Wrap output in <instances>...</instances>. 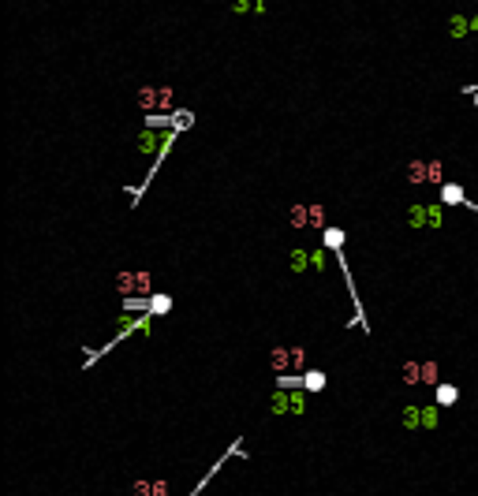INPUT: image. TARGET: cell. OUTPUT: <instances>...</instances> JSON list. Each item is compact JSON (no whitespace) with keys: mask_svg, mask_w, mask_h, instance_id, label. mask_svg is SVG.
Segmentation results:
<instances>
[{"mask_svg":"<svg viewBox=\"0 0 478 496\" xmlns=\"http://www.w3.org/2000/svg\"><path fill=\"white\" fill-rule=\"evenodd\" d=\"M303 362H307V351L299 343H284V347H273L269 351V366L277 377H299Z\"/></svg>","mask_w":478,"mask_h":496,"instance_id":"1","label":"cell"},{"mask_svg":"<svg viewBox=\"0 0 478 496\" xmlns=\"http://www.w3.org/2000/svg\"><path fill=\"white\" fill-rule=\"evenodd\" d=\"M403 180L408 183H430V187H438L441 183V160H411L408 168H403Z\"/></svg>","mask_w":478,"mask_h":496,"instance_id":"2","label":"cell"},{"mask_svg":"<svg viewBox=\"0 0 478 496\" xmlns=\"http://www.w3.org/2000/svg\"><path fill=\"white\" fill-rule=\"evenodd\" d=\"M172 97H176V94H172L168 86H142V90H138V105L146 112H168Z\"/></svg>","mask_w":478,"mask_h":496,"instance_id":"3","label":"cell"},{"mask_svg":"<svg viewBox=\"0 0 478 496\" xmlns=\"http://www.w3.org/2000/svg\"><path fill=\"white\" fill-rule=\"evenodd\" d=\"M116 291L127 299H135V295L150 299V272H120L116 276Z\"/></svg>","mask_w":478,"mask_h":496,"instance_id":"4","label":"cell"},{"mask_svg":"<svg viewBox=\"0 0 478 496\" xmlns=\"http://www.w3.org/2000/svg\"><path fill=\"white\" fill-rule=\"evenodd\" d=\"M269 411L273 414H303L307 411V403H303V396L299 392H273V403H269Z\"/></svg>","mask_w":478,"mask_h":496,"instance_id":"5","label":"cell"},{"mask_svg":"<svg viewBox=\"0 0 478 496\" xmlns=\"http://www.w3.org/2000/svg\"><path fill=\"white\" fill-rule=\"evenodd\" d=\"M299 388L303 392H322L325 388V373L322 370H307V373L299 377Z\"/></svg>","mask_w":478,"mask_h":496,"instance_id":"6","label":"cell"},{"mask_svg":"<svg viewBox=\"0 0 478 496\" xmlns=\"http://www.w3.org/2000/svg\"><path fill=\"white\" fill-rule=\"evenodd\" d=\"M165 142H168V135H165V138H157L153 131H142L138 150H142V153H157V150H165Z\"/></svg>","mask_w":478,"mask_h":496,"instance_id":"7","label":"cell"},{"mask_svg":"<svg viewBox=\"0 0 478 496\" xmlns=\"http://www.w3.org/2000/svg\"><path fill=\"white\" fill-rule=\"evenodd\" d=\"M403 426H408V429L426 426V407H408V411H403Z\"/></svg>","mask_w":478,"mask_h":496,"instance_id":"8","label":"cell"},{"mask_svg":"<svg viewBox=\"0 0 478 496\" xmlns=\"http://www.w3.org/2000/svg\"><path fill=\"white\" fill-rule=\"evenodd\" d=\"M433 396H438L441 407H452V403L460 399V388H456V385H438V388H433Z\"/></svg>","mask_w":478,"mask_h":496,"instance_id":"9","label":"cell"},{"mask_svg":"<svg viewBox=\"0 0 478 496\" xmlns=\"http://www.w3.org/2000/svg\"><path fill=\"white\" fill-rule=\"evenodd\" d=\"M288 216H292V228H310V206H292L288 209Z\"/></svg>","mask_w":478,"mask_h":496,"instance_id":"10","label":"cell"},{"mask_svg":"<svg viewBox=\"0 0 478 496\" xmlns=\"http://www.w3.org/2000/svg\"><path fill=\"white\" fill-rule=\"evenodd\" d=\"M403 385H423V362H403Z\"/></svg>","mask_w":478,"mask_h":496,"instance_id":"11","label":"cell"},{"mask_svg":"<svg viewBox=\"0 0 478 496\" xmlns=\"http://www.w3.org/2000/svg\"><path fill=\"white\" fill-rule=\"evenodd\" d=\"M408 224H411V228H426V224H430V209H426V206H411V209H408Z\"/></svg>","mask_w":478,"mask_h":496,"instance_id":"12","label":"cell"},{"mask_svg":"<svg viewBox=\"0 0 478 496\" xmlns=\"http://www.w3.org/2000/svg\"><path fill=\"white\" fill-rule=\"evenodd\" d=\"M423 385H433V388L441 385V366L438 362H423Z\"/></svg>","mask_w":478,"mask_h":496,"instance_id":"13","label":"cell"},{"mask_svg":"<svg viewBox=\"0 0 478 496\" xmlns=\"http://www.w3.org/2000/svg\"><path fill=\"white\" fill-rule=\"evenodd\" d=\"M146 306H150V314H168L172 310V299L168 295H150Z\"/></svg>","mask_w":478,"mask_h":496,"instance_id":"14","label":"cell"},{"mask_svg":"<svg viewBox=\"0 0 478 496\" xmlns=\"http://www.w3.org/2000/svg\"><path fill=\"white\" fill-rule=\"evenodd\" d=\"M325 216H329L325 206H317V202H314V206H310V228H322V231H325V228H329Z\"/></svg>","mask_w":478,"mask_h":496,"instance_id":"15","label":"cell"},{"mask_svg":"<svg viewBox=\"0 0 478 496\" xmlns=\"http://www.w3.org/2000/svg\"><path fill=\"white\" fill-rule=\"evenodd\" d=\"M307 265H314V258H307L303 250H292V269H295V272H303Z\"/></svg>","mask_w":478,"mask_h":496,"instance_id":"16","label":"cell"},{"mask_svg":"<svg viewBox=\"0 0 478 496\" xmlns=\"http://www.w3.org/2000/svg\"><path fill=\"white\" fill-rule=\"evenodd\" d=\"M232 8H236V11H262V0H232Z\"/></svg>","mask_w":478,"mask_h":496,"instance_id":"17","label":"cell"},{"mask_svg":"<svg viewBox=\"0 0 478 496\" xmlns=\"http://www.w3.org/2000/svg\"><path fill=\"white\" fill-rule=\"evenodd\" d=\"M467 26H471L467 19H463V16H456V19H452V38H463V34H467Z\"/></svg>","mask_w":478,"mask_h":496,"instance_id":"18","label":"cell"},{"mask_svg":"<svg viewBox=\"0 0 478 496\" xmlns=\"http://www.w3.org/2000/svg\"><path fill=\"white\" fill-rule=\"evenodd\" d=\"M426 209H430V228H438L441 224V209L438 206H426Z\"/></svg>","mask_w":478,"mask_h":496,"instance_id":"19","label":"cell"},{"mask_svg":"<svg viewBox=\"0 0 478 496\" xmlns=\"http://www.w3.org/2000/svg\"><path fill=\"white\" fill-rule=\"evenodd\" d=\"M153 496H168V481H153Z\"/></svg>","mask_w":478,"mask_h":496,"instance_id":"20","label":"cell"}]
</instances>
